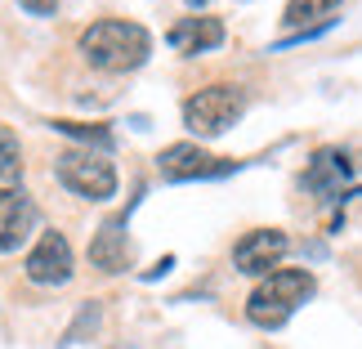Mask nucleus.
I'll return each instance as SVG.
<instances>
[{
	"label": "nucleus",
	"mask_w": 362,
	"mask_h": 349,
	"mask_svg": "<svg viewBox=\"0 0 362 349\" xmlns=\"http://www.w3.org/2000/svg\"><path fill=\"white\" fill-rule=\"evenodd\" d=\"M148 54H152L148 27L130 18H99L81 32V59L99 72H134L148 63Z\"/></svg>",
	"instance_id": "f257e3e1"
},
{
	"label": "nucleus",
	"mask_w": 362,
	"mask_h": 349,
	"mask_svg": "<svg viewBox=\"0 0 362 349\" xmlns=\"http://www.w3.org/2000/svg\"><path fill=\"white\" fill-rule=\"evenodd\" d=\"M313 291H317V282H313L309 269H277L269 278H259V287L250 291L246 318L264 331H277V327L291 323V314H296Z\"/></svg>",
	"instance_id": "f03ea898"
},
{
	"label": "nucleus",
	"mask_w": 362,
	"mask_h": 349,
	"mask_svg": "<svg viewBox=\"0 0 362 349\" xmlns=\"http://www.w3.org/2000/svg\"><path fill=\"white\" fill-rule=\"evenodd\" d=\"M54 175H59L63 188H72L76 198H86V202H107L117 193V166L107 161V152H99V148H67V152H59Z\"/></svg>",
	"instance_id": "7ed1b4c3"
},
{
	"label": "nucleus",
	"mask_w": 362,
	"mask_h": 349,
	"mask_svg": "<svg viewBox=\"0 0 362 349\" xmlns=\"http://www.w3.org/2000/svg\"><path fill=\"white\" fill-rule=\"evenodd\" d=\"M242 113H246V90L242 86H228V81L206 86V90L192 94V99H184V125L197 139L224 135L233 121H242Z\"/></svg>",
	"instance_id": "20e7f679"
},
{
	"label": "nucleus",
	"mask_w": 362,
	"mask_h": 349,
	"mask_svg": "<svg viewBox=\"0 0 362 349\" xmlns=\"http://www.w3.org/2000/svg\"><path fill=\"white\" fill-rule=\"evenodd\" d=\"M76 269V260H72V246H67V237L63 233H40L36 237V246L27 251V260H23V273L32 278L36 287H63L67 278H72Z\"/></svg>",
	"instance_id": "39448f33"
},
{
	"label": "nucleus",
	"mask_w": 362,
	"mask_h": 349,
	"mask_svg": "<svg viewBox=\"0 0 362 349\" xmlns=\"http://www.w3.org/2000/svg\"><path fill=\"white\" fill-rule=\"evenodd\" d=\"M286 251H291V237L282 229H250L242 242L233 246V264L250 278H269V273H277V264L286 260Z\"/></svg>",
	"instance_id": "423d86ee"
},
{
	"label": "nucleus",
	"mask_w": 362,
	"mask_h": 349,
	"mask_svg": "<svg viewBox=\"0 0 362 349\" xmlns=\"http://www.w3.org/2000/svg\"><path fill=\"white\" fill-rule=\"evenodd\" d=\"M157 166H161L165 179H219V175L238 171V161L211 157L202 144H170V148H161Z\"/></svg>",
	"instance_id": "0eeeda50"
},
{
	"label": "nucleus",
	"mask_w": 362,
	"mask_h": 349,
	"mask_svg": "<svg viewBox=\"0 0 362 349\" xmlns=\"http://www.w3.org/2000/svg\"><path fill=\"white\" fill-rule=\"evenodd\" d=\"M36 229V206L23 188H5L0 184V256L18 251Z\"/></svg>",
	"instance_id": "6e6552de"
},
{
	"label": "nucleus",
	"mask_w": 362,
	"mask_h": 349,
	"mask_svg": "<svg viewBox=\"0 0 362 349\" xmlns=\"http://www.w3.org/2000/svg\"><path fill=\"white\" fill-rule=\"evenodd\" d=\"M349 179H354V161L344 157L340 148H322L309 161V171H304L300 184L309 193H317V198H340V193L349 188Z\"/></svg>",
	"instance_id": "1a4fd4ad"
},
{
	"label": "nucleus",
	"mask_w": 362,
	"mask_h": 349,
	"mask_svg": "<svg viewBox=\"0 0 362 349\" xmlns=\"http://www.w3.org/2000/svg\"><path fill=\"white\" fill-rule=\"evenodd\" d=\"M90 264L103 273H121L130 269V237H125V215H112L103 219L99 233H94L90 242Z\"/></svg>",
	"instance_id": "9d476101"
},
{
	"label": "nucleus",
	"mask_w": 362,
	"mask_h": 349,
	"mask_svg": "<svg viewBox=\"0 0 362 349\" xmlns=\"http://www.w3.org/2000/svg\"><path fill=\"white\" fill-rule=\"evenodd\" d=\"M165 40H170V50H179V54H206V50L224 45V23L219 18H179Z\"/></svg>",
	"instance_id": "9b49d317"
},
{
	"label": "nucleus",
	"mask_w": 362,
	"mask_h": 349,
	"mask_svg": "<svg viewBox=\"0 0 362 349\" xmlns=\"http://www.w3.org/2000/svg\"><path fill=\"white\" fill-rule=\"evenodd\" d=\"M331 9H340V0H286L282 23H286V27H296V32H309V27H317L313 18H322V23H327V13H331Z\"/></svg>",
	"instance_id": "f8f14e48"
},
{
	"label": "nucleus",
	"mask_w": 362,
	"mask_h": 349,
	"mask_svg": "<svg viewBox=\"0 0 362 349\" xmlns=\"http://www.w3.org/2000/svg\"><path fill=\"white\" fill-rule=\"evenodd\" d=\"M54 130L67 135V139H86V144H94L99 152L112 148V130H107L103 121H94V125H86V121H54Z\"/></svg>",
	"instance_id": "ddd939ff"
},
{
	"label": "nucleus",
	"mask_w": 362,
	"mask_h": 349,
	"mask_svg": "<svg viewBox=\"0 0 362 349\" xmlns=\"http://www.w3.org/2000/svg\"><path fill=\"white\" fill-rule=\"evenodd\" d=\"M23 175V148H18V135L9 125H0V184Z\"/></svg>",
	"instance_id": "4468645a"
},
{
	"label": "nucleus",
	"mask_w": 362,
	"mask_h": 349,
	"mask_svg": "<svg viewBox=\"0 0 362 349\" xmlns=\"http://www.w3.org/2000/svg\"><path fill=\"white\" fill-rule=\"evenodd\" d=\"M94 331V327H99V304H94V300H86V309H81V318H76V323H72V331H67V341H81V331Z\"/></svg>",
	"instance_id": "2eb2a0df"
},
{
	"label": "nucleus",
	"mask_w": 362,
	"mask_h": 349,
	"mask_svg": "<svg viewBox=\"0 0 362 349\" xmlns=\"http://www.w3.org/2000/svg\"><path fill=\"white\" fill-rule=\"evenodd\" d=\"M18 5H23L27 13H36V18H49V13L59 9V0H18Z\"/></svg>",
	"instance_id": "dca6fc26"
},
{
	"label": "nucleus",
	"mask_w": 362,
	"mask_h": 349,
	"mask_svg": "<svg viewBox=\"0 0 362 349\" xmlns=\"http://www.w3.org/2000/svg\"><path fill=\"white\" fill-rule=\"evenodd\" d=\"M188 5H192V9H206V5H211V0H188Z\"/></svg>",
	"instance_id": "f3484780"
}]
</instances>
